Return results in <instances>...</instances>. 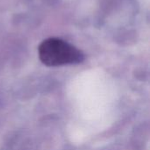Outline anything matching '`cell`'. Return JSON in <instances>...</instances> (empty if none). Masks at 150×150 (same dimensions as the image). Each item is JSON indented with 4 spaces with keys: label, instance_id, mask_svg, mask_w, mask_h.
Listing matches in <instances>:
<instances>
[{
    "label": "cell",
    "instance_id": "1",
    "mask_svg": "<svg viewBox=\"0 0 150 150\" xmlns=\"http://www.w3.org/2000/svg\"><path fill=\"white\" fill-rule=\"evenodd\" d=\"M38 52L40 62L48 67L78 64L84 60V54L81 50L58 38L43 40L39 46Z\"/></svg>",
    "mask_w": 150,
    "mask_h": 150
}]
</instances>
